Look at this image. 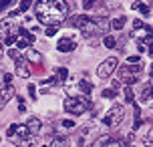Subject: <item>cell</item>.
<instances>
[{
	"mask_svg": "<svg viewBox=\"0 0 153 147\" xmlns=\"http://www.w3.org/2000/svg\"><path fill=\"white\" fill-rule=\"evenodd\" d=\"M34 12L40 24L59 26L69 14V6L65 0H38L34 4Z\"/></svg>",
	"mask_w": 153,
	"mask_h": 147,
	"instance_id": "obj_1",
	"label": "cell"
},
{
	"mask_svg": "<svg viewBox=\"0 0 153 147\" xmlns=\"http://www.w3.org/2000/svg\"><path fill=\"white\" fill-rule=\"evenodd\" d=\"M143 73V65L137 62V65H127V67H119V77H121L123 83H127V87L139 83V77Z\"/></svg>",
	"mask_w": 153,
	"mask_h": 147,
	"instance_id": "obj_2",
	"label": "cell"
},
{
	"mask_svg": "<svg viewBox=\"0 0 153 147\" xmlns=\"http://www.w3.org/2000/svg\"><path fill=\"white\" fill-rule=\"evenodd\" d=\"M89 107H91V103L85 97H69V99H65V111L71 113V115H83Z\"/></svg>",
	"mask_w": 153,
	"mask_h": 147,
	"instance_id": "obj_3",
	"label": "cell"
},
{
	"mask_svg": "<svg viewBox=\"0 0 153 147\" xmlns=\"http://www.w3.org/2000/svg\"><path fill=\"white\" fill-rule=\"evenodd\" d=\"M123 119H125V111H123V107L121 105H113V107L107 111L103 123L107 125V127H119V125L123 123Z\"/></svg>",
	"mask_w": 153,
	"mask_h": 147,
	"instance_id": "obj_4",
	"label": "cell"
},
{
	"mask_svg": "<svg viewBox=\"0 0 153 147\" xmlns=\"http://www.w3.org/2000/svg\"><path fill=\"white\" fill-rule=\"evenodd\" d=\"M117 65H119V61H117L115 56H109L107 61H103V62L99 65V69H97V75H99L101 79L111 77L115 71H117Z\"/></svg>",
	"mask_w": 153,
	"mask_h": 147,
	"instance_id": "obj_5",
	"label": "cell"
},
{
	"mask_svg": "<svg viewBox=\"0 0 153 147\" xmlns=\"http://www.w3.org/2000/svg\"><path fill=\"white\" fill-rule=\"evenodd\" d=\"M14 32H18L16 18L6 16V18H2V20H0V39H6L8 34H14Z\"/></svg>",
	"mask_w": 153,
	"mask_h": 147,
	"instance_id": "obj_6",
	"label": "cell"
},
{
	"mask_svg": "<svg viewBox=\"0 0 153 147\" xmlns=\"http://www.w3.org/2000/svg\"><path fill=\"white\" fill-rule=\"evenodd\" d=\"M75 48H76V40H75V36H71V34L59 39V42H56V50H59V53H71V50H75Z\"/></svg>",
	"mask_w": 153,
	"mask_h": 147,
	"instance_id": "obj_7",
	"label": "cell"
},
{
	"mask_svg": "<svg viewBox=\"0 0 153 147\" xmlns=\"http://www.w3.org/2000/svg\"><path fill=\"white\" fill-rule=\"evenodd\" d=\"M89 147H125V143H121V141H117V139H111V137H107V135H103V137H99L95 143H91Z\"/></svg>",
	"mask_w": 153,
	"mask_h": 147,
	"instance_id": "obj_8",
	"label": "cell"
},
{
	"mask_svg": "<svg viewBox=\"0 0 153 147\" xmlns=\"http://www.w3.org/2000/svg\"><path fill=\"white\" fill-rule=\"evenodd\" d=\"M14 97V87L12 85H6L4 89H0V111L8 105V101Z\"/></svg>",
	"mask_w": 153,
	"mask_h": 147,
	"instance_id": "obj_9",
	"label": "cell"
},
{
	"mask_svg": "<svg viewBox=\"0 0 153 147\" xmlns=\"http://www.w3.org/2000/svg\"><path fill=\"white\" fill-rule=\"evenodd\" d=\"M28 135H30V133H28V129H26V125H18V127H16V131L12 133V135H10L8 139H10V141H14L16 145H18V143H20L22 139H26Z\"/></svg>",
	"mask_w": 153,
	"mask_h": 147,
	"instance_id": "obj_10",
	"label": "cell"
},
{
	"mask_svg": "<svg viewBox=\"0 0 153 147\" xmlns=\"http://www.w3.org/2000/svg\"><path fill=\"white\" fill-rule=\"evenodd\" d=\"M26 129L30 135H38V131L42 129V123H40V119L38 117H30L28 121H26Z\"/></svg>",
	"mask_w": 153,
	"mask_h": 147,
	"instance_id": "obj_11",
	"label": "cell"
},
{
	"mask_svg": "<svg viewBox=\"0 0 153 147\" xmlns=\"http://www.w3.org/2000/svg\"><path fill=\"white\" fill-rule=\"evenodd\" d=\"M16 75L22 77V79L30 77V69H28V62H26V61H22V59L16 61Z\"/></svg>",
	"mask_w": 153,
	"mask_h": 147,
	"instance_id": "obj_12",
	"label": "cell"
},
{
	"mask_svg": "<svg viewBox=\"0 0 153 147\" xmlns=\"http://www.w3.org/2000/svg\"><path fill=\"white\" fill-rule=\"evenodd\" d=\"M139 141H141L143 147H153V127H147L145 133L139 137Z\"/></svg>",
	"mask_w": 153,
	"mask_h": 147,
	"instance_id": "obj_13",
	"label": "cell"
},
{
	"mask_svg": "<svg viewBox=\"0 0 153 147\" xmlns=\"http://www.w3.org/2000/svg\"><path fill=\"white\" fill-rule=\"evenodd\" d=\"M125 24H127V18L125 16H117V18H113V22H111V28L113 30H121V28H125Z\"/></svg>",
	"mask_w": 153,
	"mask_h": 147,
	"instance_id": "obj_14",
	"label": "cell"
},
{
	"mask_svg": "<svg viewBox=\"0 0 153 147\" xmlns=\"http://www.w3.org/2000/svg\"><path fill=\"white\" fill-rule=\"evenodd\" d=\"M26 59L30 62H34V65H38V62H42V56L36 53V50H32V48H26Z\"/></svg>",
	"mask_w": 153,
	"mask_h": 147,
	"instance_id": "obj_15",
	"label": "cell"
},
{
	"mask_svg": "<svg viewBox=\"0 0 153 147\" xmlns=\"http://www.w3.org/2000/svg\"><path fill=\"white\" fill-rule=\"evenodd\" d=\"M36 135H28L26 139H22L20 143H18V147H36Z\"/></svg>",
	"mask_w": 153,
	"mask_h": 147,
	"instance_id": "obj_16",
	"label": "cell"
},
{
	"mask_svg": "<svg viewBox=\"0 0 153 147\" xmlns=\"http://www.w3.org/2000/svg\"><path fill=\"white\" fill-rule=\"evenodd\" d=\"M48 147H69V139L67 137H56Z\"/></svg>",
	"mask_w": 153,
	"mask_h": 147,
	"instance_id": "obj_17",
	"label": "cell"
},
{
	"mask_svg": "<svg viewBox=\"0 0 153 147\" xmlns=\"http://www.w3.org/2000/svg\"><path fill=\"white\" fill-rule=\"evenodd\" d=\"M79 89H81V91H83L85 95H91V91H93V85L89 83V81H81V83H79Z\"/></svg>",
	"mask_w": 153,
	"mask_h": 147,
	"instance_id": "obj_18",
	"label": "cell"
},
{
	"mask_svg": "<svg viewBox=\"0 0 153 147\" xmlns=\"http://www.w3.org/2000/svg\"><path fill=\"white\" fill-rule=\"evenodd\" d=\"M123 95H125V101H127V103H135V95L131 91V87H125V89H123Z\"/></svg>",
	"mask_w": 153,
	"mask_h": 147,
	"instance_id": "obj_19",
	"label": "cell"
},
{
	"mask_svg": "<svg viewBox=\"0 0 153 147\" xmlns=\"http://www.w3.org/2000/svg\"><path fill=\"white\" fill-rule=\"evenodd\" d=\"M30 6H32V0H22V2H20V6H18V12L22 14V12H26Z\"/></svg>",
	"mask_w": 153,
	"mask_h": 147,
	"instance_id": "obj_20",
	"label": "cell"
},
{
	"mask_svg": "<svg viewBox=\"0 0 153 147\" xmlns=\"http://www.w3.org/2000/svg\"><path fill=\"white\" fill-rule=\"evenodd\" d=\"M56 77L61 79V81H67V77H69V71L65 69V67H59V69H56Z\"/></svg>",
	"mask_w": 153,
	"mask_h": 147,
	"instance_id": "obj_21",
	"label": "cell"
},
{
	"mask_svg": "<svg viewBox=\"0 0 153 147\" xmlns=\"http://www.w3.org/2000/svg\"><path fill=\"white\" fill-rule=\"evenodd\" d=\"M103 42H105V47H107V48H113V47H115V36L107 34V36L103 39Z\"/></svg>",
	"mask_w": 153,
	"mask_h": 147,
	"instance_id": "obj_22",
	"label": "cell"
},
{
	"mask_svg": "<svg viewBox=\"0 0 153 147\" xmlns=\"http://www.w3.org/2000/svg\"><path fill=\"white\" fill-rule=\"evenodd\" d=\"M16 40H18V34H16V32H14V34H8L6 39H4V42H6L8 47H12V45H14Z\"/></svg>",
	"mask_w": 153,
	"mask_h": 147,
	"instance_id": "obj_23",
	"label": "cell"
},
{
	"mask_svg": "<svg viewBox=\"0 0 153 147\" xmlns=\"http://www.w3.org/2000/svg\"><path fill=\"white\" fill-rule=\"evenodd\" d=\"M103 97H105V99H115V97H117V91H113V89H105V91H103Z\"/></svg>",
	"mask_w": 153,
	"mask_h": 147,
	"instance_id": "obj_24",
	"label": "cell"
},
{
	"mask_svg": "<svg viewBox=\"0 0 153 147\" xmlns=\"http://www.w3.org/2000/svg\"><path fill=\"white\" fill-rule=\"evenodd\" d=\"M151 97H153V91L151 89H147V91H143V95H141V101H151Z\"/></svg>",
	"mask_w": 153,
	"mask_h": 147,
	"instance_id": "obj_25",
	"label": "cell"
},
{
	"mask_svg": "<svg viewBox=\"0 0 153 147\" xmlns=\"http://www.w3.org/2000/svg\"><path fill=\"white\" fill-rule=\"evenodd\" d=\"M56 30H59V26H46V36H54L56 34Z\"/></svg>",
	"mask_w": 153,
	"mask_h": 147,
	"instance_id": "obj_26",
	"label": "cell"
},
{
	"mask_svg": "<svg viewBox=\"0 0 153 147\" xmlns=\"http://www.w3.org/2000/svg\"><path fill=\"white\" fill-rule=\"evenodd\" d=\"M127 62L129 65H137V62H141V59H139V54H131L129 59H127Z\"/></svg>",
	"mask_w": 153,
	"mask_h": 147,
	"instance_id": "obj_27",
	"label": "cell"
},
{
	"mask_svg": "<svg viewBox=\"0 0 153 147\" xmlns=\"http://www.w3.org/2000/svg\"><path fill=\"white\" fill-rule=\"evenodd\" d=\"M93 6H95V0H83V8L85 10H91Z\"/></svg>",
	"mask_w": 153,
	"mask_h": 147,
	"instance_id": "obj_28",
	"label": "cell"
},
{
	"mask_svg": "<svg viewBox=\"0 0 153 147\" xmlns=\"http://www.w3.org/2000/svg\"><path fill=\"white\" fill-rule=\"evenodd\" d=\"M10 4H12V0H0V12H2V10H6Z\"/></svg>",
	"mask_w": 153,
	"mask_h": 147,
	"instance_id": "obj_29",
	"label": "cell"
},
{
	"mask_svg": "<svg viewBox=\"0 0 153 147\" xmlns=\"http://www.w3.org/2000/svg\"><path fill=\"white\" fill-rule=\"evenodd\" d=\"M8 54H10V56H12V59H16V61H18V59H20V53H18V50H16V48H10V50H8Z\"/></svg>",
	"mask_w": 153,
	"mask_h": 147,
	"instance_id": "obj_30",
	"label": "cell"
},
{
	"mask_svg": "<svg viewBox=\"0 0 153 147\" xmlns=\"http://www.w3.org/2000/svg\"><path fill=\"white\" fill-rule=\"evenodd\" d=\"M62 127H67V129H73V127H75V121H71V119H65V121H62Z\"/></svg>",
	"mask_w": 153,
	"mask_h": 147,
	"instance_id": "obj_31",
	"label": "cell"
},
{
	"mask_svg": "<svg viewBox=\"0 0 153 147\" xmlns=\"http://www.w3.org/2000/svg\"><path fill=\"white\" fill-rule=\"evenodd\" d=\"M28 95H30V99L36 97V91H34V85H32V83H28Z\"/></svg>",
	"mask_w": 153,
	"mask_h": 147,
	"instance_id": "obj_32",
	"label": "cell"
},
{
	"mask_svg": "<svg viewBox=\"0 0 153 147\" xmlns=\"http://www.w3.org/2000/svg\"><path fill=\"white\" fill-rule=\"evenodd\" d=\"M111 85H113V91H119L121 89V81H113Z\"/></svg>",
	"mask_w": 153,
	"mask_h": 147,
	"instance_id": "obj_33",
	"label": "cell"
},
{
	"mask_svg": "<svg viewBox=\"0 0 153 147\" xmlns=\"http://www.w3.org/2000/svg\"><path fill=\"white\" fill-rule=\"evenodd\" d=\"M4 83H6V85H10V83H12V75H10V73H6V75H4Z\"/></svg>",
	"mask_w": 153,
	"mask_h": 147,
	"instance_id": "obj_34",
	"label": "cell"
},
{
	"mask_svg": "<svg viewBox=\"0 0 153 147\" xmlns=\"http://www.w3.org/2000/svg\"><path fill=\"white\" fill-rule=\"evenodd\" d=\"M16 127H18V125H10V127H8V137H10V135L16 131Z\"/></svg>",
	"mask_w": 153,
	"mask_h": 147,
	"instance_id": "obj_35",
	"label": "cell"
},
{
	"mask_svg": "<svg viewBox=\"0 0 153 147\" xmlns=\"http://www.w3.org/2000/svg\"><path fill=\"white\" fill-rule=\"evenodd\" d=\"M0 59H2V40H0Z\"/></svg>",
	"mask_w": 153,
	"mask_h": 147,
	"instance_id": "obj_36",
	"label": "cell"
},
{
	"mask_svg": "<svg viewBox=\"0 0 153 147\" xmlns=\"http://www.w3.org/2000/svg\"><path fill=\"white\" fill-rule=\"evenodd\" d=\"M42 147H48V145H42Z\"/></svg>",
	"mask_w": 153,
	"mask_h": 147,
	"instance_id": "obj_37",
	"label": "cell"
}]
</instances>
